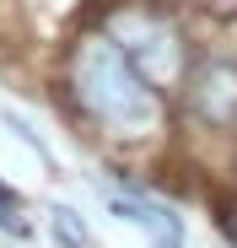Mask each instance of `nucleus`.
Returning <instances> with one entry per match:
<instances>
[{"label":"nucleus","mask_w":237,"mask_h":248,"mask_svg":"<svg viewBox=\"0 0 237 248\" xmlns=\"http://www.w3.org/2000/svg\"><path fill=\"white\" fill-rule=\"evenodd\" d=\"M70 92L113 135H151L156 119H162L156 81L108 32H92V38H81L70 49Z\"/></svg>","instance_id":"obj_1"},{"label":"nucleus","mask_w":237,"mask_h":248,"mask_svg":"<svg viewBox=\"0 0 237 248\" xmlns=\"http://www.w3.org/2000/svg\"><path fill=\"white\" fill-rule=\"evenodd\" d=\"M108 38L124 49L156 87L183 76V32L162 16V11H146V6H124L108 16Z\"/></svg>","instance_id":"obj_2"},{"label":"nucleus","mask_w":237,"mask_h":248,"mask_svg":"<svg viewBox=\"0 0 237 248\" xmlns=\"http://www.w3.org/2000/svg\"><path fill=\"white\" fill-rule=\"evenodd\" d=\"M189 108L205 124H237V65L232 60H205L189 76Z\"/></svg>","instance_id":"obj_3"},{"label":"nucleus","mask_w":237,"mask_h":248,"mask_svg":"<svg viewBox=\"0 0 237 248\" xmlns=\"http://www.w3.org/2000/svg\"><path fill=\"white\" fill-rule=\"evenodd\" d=\"M113 211H118V221H135L151 237V248H183V216L167 211V205H156L146 194H113Z\"/></svg>","instance_id":"obj_4"},{"label":"nucleus","mask_w":237,"mask_h":248,"mask_svg":"<svg viewBox=\"0 0 237 248\" xmlns=\"http://www.w3.org/2000/svg\"><path fill=\"white\" fill-rule=\"evenodd\" d=\"M54 227H59V232H65V237H70L75 248H87V243H92V237H87V227H81V221H75L70 211H54Z\"/></svg>","instance_id":"obj_5"}]
</instances>
